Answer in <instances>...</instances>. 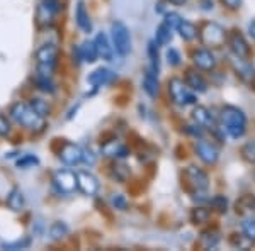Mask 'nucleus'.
Instances as JSON below:
<instances>
[{
	"mask_svg": "<svg viewBox=\"0 0 255 251\" xmlns=\"http://www.w3.org/2000/svg\"><path fill=\"white\" fill-rule=\"evenodd\" d=\"M220 119H221V124L226 129L232 138H242L247 131V116L244 114V110L238 109V107H233V105H225L221 109V114H220Z\"/></svg>",
	"mask_w": 255,
	"mask_h": 251,
	"instance_id": "nucleus-1",
	"label": "nucleus"
},
{
	"mask_svg": "<svg viewBox=\"0 0 255 251\" xmlns=\"http://www.w3.org/2000/svg\"><path fill=\"white\" fill-rule=\"evenodd\" d=\"M10 117L14 119L17 124L29 127V129H39L43 127L44 117H41L38 112L31 107V104H22V102H17L10 107Z\"/></svg>",
	"mask_w": 255,
	"mask_h": 251,
	"instance_id": "nucleus-2",
	"label": "nucleus"
},
{
	"mask_svg": "<svg viewBox=\"0 0 255 251\" xmlns=\"http://www.w3.org/2000/svg\"><path fill=\"white\" fill-rule=\"evenodd\" d=\"M111 36H113V44L116 48L119 56H128L131 51V36L129 31L121 20H114L111 24Z\"/></svg>",
	"mask_w": 255,
	"mask_h": 251,
	"instance_id": "nucleus-3",
	"label": "nucleus"
},
{
	"mask_svg": "<svg viewBox=\"0 0 255 251\" xmlns=\"http://www.w3.org/2000/svg\"><path fill=\"white\" fill-rule=\"evenodd\" d=\"M56 56L58 49L55 44H44L36 53V61H38V73L43 77H51V72L56 65Z\"/></svg>",
	"mask_w": 255,
	"mask_h": 251,
	"instance_id": "nucleus-4",
	"label": "nucleus"
},
{
	"mask_svg": "<svg viewBox=\"0 0 255 251\" xmlns=\"http://www.w3.org/2000/svg\"><path fill=\"white\" fill-rule=\"evenodd\" d=\"M226 39L225 29L216 22H208L203 26L201 29V43L204 46H211V48H220L223 46Z\"/></svg>",
	"mask_w": 255,
	"mask_h": 251,
	"instance_id": "nucleus-5",
	"label": "nucleus"
},
{
	"mask_svg": "<svg viewBox=\"0 0 255 251\" xmlns=\"http://www.w3.org/2000/svg\"><path fill=\"white\" fill-rule=\"evenodd\" d=\"M186 85L187 84H184L180 78H172V80L168 82V92H170L172 100H174L177 105L196 104V95L189 92Z\"/></svg>",
	"mask_w": 255,
	"mask_h": 251,
	"instance_id": "nucleus-6",
	"label": "nucleus"
},
{
	"mask_svg": "<svg viewBox=\"0 0 255 251\" xmlns=\"http://www.w3.org/2000/svg\"><path fill=\"white\" fill-rule=\"evenodd\" d=\"M53 183L61 193H73L79 188V180H77V173L70 170H58L53 175Z\"/></svg>",
	"mask_w": 255,
	"mask_h": 251,
	"instance_id": "nucleus-7",
	"label": "nucleus"
},
{
	"mask_svg": "<svg viewBox=\"0 0 255 251\" xmlns=\"http://www.w3.org/2000/svg\"><path fill=\"white\" fill-rule=\"evenodd\" d=\"M184 176H186L187 183L191 185L196 192H203L209 187V178H208L206 171H203L197 167H187L186 171H184Z\"/></svg>",
	"mask_w": 255,
	"mask_h": 251,
	"instance_id": "nucleus-8",
	"label": "nucleus"
},
{
	"mask_svg": "<svg viewBox=\"0 0 255 251\" xmlns=\"http://www.w3.org/2000/svg\"><path fill=\"white\" fill-rule=\"evenodd\" d=\"M196 153L199 156V160L206 165H215L220 158V153H218L216 146L213 143L206 141V139H199L196 143Z\"/></svg>",
	"mask_w": 255,
	"mask_h": 251,
	"instance_id": "nucleus-9",
	"label": "nucleus"
},
{
	"mask_svg": "<svg viewBox=\"0 0 255 251\" xmlns=\"http://www.w3.org/2000/svg\"><path fill=\"white\" fill-rule=\"evenodd\" d=\"M60 10H61L60 0H41L39 9H38L39 24H49Z\"/></svg>",
	"mask_w": 255,
	"mask_h": 251,
	"instance_id": "nucleus-10",
	"label": "nucleus"
},
{
	"mask_svg": "<svg viewBox=\"0 0 255 251\" xmlns=\"http://www.w3.org/2000/svg\"><path fill=\"white\" fill-rule=\"evenodd\" d=\"M77 180H79V188L85 195H96L99 190V182L90 171H77Z\"/></svg>",
	"mask_w": 255,
	"mask_h": 251,
	"instance_id": "nucleus-11",
	"label": "nucleus"
},
{
	"mask_svg": "<svg viewBox=\"0 0 255 251\" xmlns=\"http://www.w3.org/2000/svg\"><path fill=\"white\" fill-rule=\"evenodd\" d=\"M114 80H116V73L108 68H97L87 78V82L90 85H94V87H106V85L113 84Z\"/></svg>",
	"mask_w": 255,
	"mask_h": 251,
	"instance_id": "nucleus-12",
	"label": "nucleus"
},
{
	"mask_svg": "<svg viewBox=\"0 0 255 251\" xmlns=\"http://www.w3.org/2000/svg\"><path fill=\"white\" fill-rule=\"evenodd\" d=\"M230 48L235 53L237 58H240V60H247L250 56V46L240 32H233V34L230 36Z\"/></svg>",
	"mask_w": 255,
	"mask_h": 251,
	"instance_id": "nucleus-13",
	"label": "nucleus"
},
{
	"mask_svg": "<svg viewBox=\"0 0 255 251\" xmlns=\"http://www.w3.org/2000/svg\"><path fill=\"white\" fill-rule=\"evenodd\" d=\"M60 160L67 165H77L82 162V148L73 143H65L60 150Z\"/></svg>",
	"mask_w": 255,
	"mask_h": 251,
	"instance_id": "nucleus-14",
	"label": "nucleus"
},
{
	"mask_svg": "<svg viewBox=\"0 0 255 251\" xmlns=\"http://www.w3.org/2000/svg\"><path fill=\"white\" fill-rule=\"evenodd\" d=\"M192 61H194V65L197 68L201 70H213L216 65V58L215 55H213L209 49H196L194 53H192Z\"/></svg>",
	"mask_w": 255,
	"mask_h": 251,
	"instance_id": "nucleus-15",
	"label": "nucleus"
},
{
	"mask_svg": "<svg viewBox=\"0 0 255 251\" xmlns=\"http://www.w3.org/2000/svg\"><path fill=\"white\" fill-rule=\"evenodd\" d=\"M96 46H97V51H99V56H101L102 60L106 61H111L114 56V48L111 46L109 43V38L104 34V32H99V34L96 36Z\"/></svg>",
	"mask_w": 255,
	"mask_h": 251,
	"instance_id": "nucleus-16",
	"label": "nucleus"
},
{
	"mask_svg": "<svg viewBox=\"0 0 255 251\" xmlns=\"http://www.w3.org/2000/svg\"><path fill=\"white\" fill-rule=\"evenodd\" d=\"M186 84H187L189 88H192L194 92H199V93H203V92H206V90H208L206 80H204V78L201 77L197 72H194V70H187Z\"/></svg>",
	"mask_w": 255,
	"mask_h": 251,
	"instance_id": "nucleus-17",
	"label": "nucleus"
},
{
	"mask_svg": "<svg viewBox=\"0 0 255 251\" xmlns=\"http://www.w3.org/2000/svg\"><path fill=\"white\" fill-rule=\"evenodd\" d=\"M102 153L106 156H113V158H126L129 155L128 148L125 145H121L119 141H108L102 146Z\"/></svg>",
	"mask_w": 255,
	"mask_h": 251,
	"instance_id": "nucleus-18",
	"label": "nucleus"
},
{
	"mask_svg": "<svg viewBox=\"0 0 255 251\" xmlns=\"http://www.w3.org/2000/svg\"><path fill=\"white\" fill-rule=\"evenodd\" d=\"M75 20H77V26H79L84 32H90V31H92V22H90L89 12H87V9H85V3L84 2L77 3Z\"/></svg>",
	"mask_w": 255,
	"mask_h": 251,
	"instance_id": "nucleus-19",
	"label": "nucleus"
},
{
	"mask_svg": "<svg viewBox=\"0 0 255 251\" xmlns=\"http://www.w3.org/2000/svg\"><path fill=\"white\" fill-rule=\"evenodd\" d=\"M192 119L197 126H203V127H213V116L211 112L203 105H197L194 110H192Z\"/></svg>",
	"mask_w": 255,
	"mask_h": 251,
	"instance_id": "nucleus-20",
	"label": "nucleus"
},
{
	"mask_svg": "<svg viewBox=\"0 0 255 251\" xmlns=\"http://www.w3.org/2000/svg\"><path fill=\"white\" fill-rule=\"evenodd\" d=\"M143 88L150 97H157L160 92V84H158V78L155 75V72H146L145 78H143Z\"/></svg>",
	"mask_w": 255,
	"mask_h": 251,
	"instance_id": "nucleus-21",
	"label": "nucleus"
},
{
	"mask_svg": "<svg viewBox=\"0 0 255 251\" xmlns=\"http://www.w3.org/2000/svg\"><path fill=\"white\" fill-rule=\"evenodd\" d=\"M80 56H82V60L87 61V63H94V61L99 58L96 41H85L80 46Z\"/></svg>",
	"mask_w": 255,
	"mask_h": 251,
	"instance_id": "nucleus-22",
	"label": "nucleus"
},
{
	"mask_svg": "<svg viewBox=\"0 0 255 251\" xmlns=\"http://www.w3.org/2000/svg\"><path fill=\"white\" fill-rule=\"evenodd\" d=\"M218 243H220V233L216 229H209V231L201 234V240H199L201 248H206V250L216 248Z\"/></svg>",
	"mask_w": 255,
	"mask_h": 251,
	"instance_id": "nucleus-23",
	"label": "nucleus"
},
{
	"mask_svg": "<svg viewBox=\"0 0 255 251\" xmlns=\"http://www.w3.org/2000/svg\"><path fill=\"white\" fill-rule=\"evenodd\" d=\"M172 27L168 26V24L162 22L160 26L157 27V34H155V43L158 44V46H167L168 43L172 41Z\"/></svg>",
	"mask_w": 255,
	"mask_h": 251,
	"instance_id": "nucleus-24",
	"label": "nucleus"
},
{
	"mask_svg": "<svg viewBox=\"0 0 255 251\" xmlns=\"http://www.w3.org/2000/svg\"><path fill=\"white\" fill-rule=\"evenodd\" d=\"M177 31H179L180 38H182L184 41H192L197 36L196 26L192 22H189V20H182V22H180V26L177 27Z\"/></svg>",
	"mask_w": 255,
	"mask_h": 251,
	"instance_id": "nucleus-25",
	"label": "nucleus"
},
{
	"mask_svg": "<svg viewBox=\"0 0 255 251\" xmlns=\"http://www.w3.org/2000/svg\"><path fill=\"white\" fill-rule=\"evenodd\" d=\"M7 205H9L12 211H20L24 207V195L19 188H12V192L7 197Z\"/></svg>",
	"mask_w": 255,
	"mask_h": 251,
	"instance_id": "nucleus-26",
	"label": "nucleus"
},
{
	"mask_svg": "<svg viewBox=\"0 0 255 251\" xmlns=\"http://www.w3.org/2000/svg\"><path fill=\"white\" fill-rule=\"evenodd\" d=\"M67 233H68V228L65 222H53L51 228H49V234H51L53 240H61Z\"/></svg>",
	"mask_w": 255,
	"mask_h": 251,
	"instance_id": "nucleus-27",
	"label": "nucleus"
},
{
	"mask_svg": "<svg viewBox=\"0 0 255 251\" xmlns=\"http://www.w3.org/2000/svg\"><path fill=\"white\" fill-rule=\"evenodd\" d=\"M32 109L36 110V112L39 114L41 117H46L49 116V105L46 104V102L43 100V98H32V100L29 102Z\"/></svg>",
	"mask_w": 255,
	"mask_h": 251,
	"instance_id": "nucleus-28",
	"label": "nucleus"
},
{
	"mask_svg": "<svg viewBox=\"0 0 255 251\" xmlns=\"http://www.w3.org/2000/svg\"><path fill=\"white\" fill-rule=\"evenodd\" d=\"M242 156H244L249 163H255V139L245 143L244 148H242Z\"/></svg>",
	"mask_w": 255,
	"mask_h": 251,
	"instance_id": "nucleus-29",
	"label": "nucleus"
},
{
	"mask_svg": "<svg viewBox=\"0 0 255 251\" xmlns=\"http://www.w3.org/2000/svg\"><path fill=\"white\" fill-rule=\"evenodd\" d=\"M191 217H192V222H196V224H203V222H208V219H209V211L204 207H197L192 211Z\"/></svg>",
	"mask_w": 255,
	"mask_h": 251,
	"instance_id": "nucleus-30",
	"label": "nucleus"
},
{
	"mask_svg": "<svg viewBox=\"0 0 255 251\" xmlns=\"http://www.w3.org/2000/svg\"><path fill=\"white\" fill-rule=\"evenodd\" d=\"M38 87L43 90V92H55V84L51 82V77H38Z\"/></svg>",
	"mask_w": 255,
	"mask_h": 251,
	"instance_id": "nucleus-31",
	"label": "nucleus"
},
{
	"mask_svg": "<svg viewBox=\"0 0 255 251\" xmlns=\"http://www.w3.org/2000/svg\"><path fill=\"white\" fill-rule=\"evenodd\" d=\"M163 22L168 24L172 29H177V27L180 26V22H182V19H180V15L175 14V12H168L165 15V19H163Z\"/></svg>",
	"mask_w": 255,
	"mask_h": 251,
	"instance_id": "nucleus-32",
	"label": "nucleus"
},
{
	"mask_svg": "<svg viewBox=\"0 0 255 251\" xmlns=\"http://www.w3.org/2000/svg\"><path fill=\"white\" fill-rule=\"evenodd\" d=\"M29 245H31V240H29V238H24L22 241L19 240V241H14V243H5V245H3V248L14 251V250H24V248H27Z\"/></svg>",
	"mask_w": 255,
	"mask_h": 251,
	"instance_id": "nucleus-33",
	"label": "nucleus"
},
{
	"mask_svg": "<svg viewBox=\"0 0 255 251\" xmlns=\"http://www.w3.org/2000/svg\"><path fill=\"white\" fill-rule=\"evenodd\" d=\"M211 205L216 209L218 212H226V207H228V202H226V199L223 195H216L211 199Z\"/></svg>",
	"mask_w": 255,
	"mask_h": 251,
	"instance_id": "nucleus-34",
	"label": "nucleus"
},
{
	"mask_svg": "<svg viewBox=\"0 0 255 251\" xmlns=\"http://www.w3.org/2000/svg\"><path fill=\"white\" fill-rule=\"evenodd\" d=\"M244 234H245V238L247 240H252V241H255V221H245L244 222Z\"/></svg>",
	"mask_w": 255,
	"mask_h": 251,
	"instance_id": "nucleus-35",
	"label": "nucleus"
},
{
	"mask_svg": "<svg viewBox=\"0 0 255 251\" xmlns=\"http://www.w3.org/2000/svg\"><path fill=\"white\" fill-rule=\"evenodd\" d=\"M238 73H240L242 78H245V80H249V82H252L255 78V70L250 67V65H242L240 70H238Z\"/></svg>",
	"mask_w": 255,
	"mask_h": 251,
	"instance_id": "nucleus-36",
	"label": "nucleus"
},
{
	"mask_svg": "<svg viewBox=\"0 0 255 251\" xmlns=\"http://www.w3.org/2000/svg\"><path fill=\"white\" fill-rule=\"evenodd\" d=\"M113 205L116 209H119V211H125V209L128 207V200H126V197L123 195V193H116V195H113Z\"/></svg>",
	"mask_w": 255,
	"mask_h": 251,
	"instance_id": "nucleus-37",
	"label": "nucleus"
},
{
	"mask_svg": "<svg viewBox=\"0 0 255 251\" xmlns=\"http://www.w3.org/2000/svg\"><path fill=\"white\" fill-rule=\"evenodd\" d=\"M167 61H168V65H172V67H179L180 65V55H179V51L174 48H170L167 51Z\"/></svg>",
	"mask_w": 255,
	"mask_h": 251,
	"instance_id": "nucleus-38",
	"label": "nucleus"
},
{
	"mask_svg": "<svg viewBox=\"0 0 255 251\" xmlns=\"http://www.w3.org/2000/svg\"><path fill=\"white\" fill-rule=\"evenodd\" d=\"M32 165H38V158L32 155H26L24 158H20L17 162L19 168H27V167H32Z\"/></svg>",
	"mask_w": 255,
	"mask_h": 251,
	"instance_id": "nucleus-39",
	"label": "nucleus"
},
{
	"mask_svg": "<svg viewBox=\"0 0 255 251\" xmlns=\"http://www.w3.org/2000/svg\"><path fill=\"white\" fill-rule=\"evenodd\" d=\"M82 162L85 165H94L96 163V155L90 150H82Z\"/></svg>",
	"mask_w": 255,
	"mask_h": 251,
	"instance_id": "nucleus-40",
	"label": "nucleus"
},
{
	"mask_svg": "<svg viewBox=\"0 0 255 251\" xmlns=\"http://www.w3.org/2000/svg\"><path fill=\"white\" fill-rule=\"evenodd\" d=\"M9 131H10L9 121H7V117H3L2 114H0V136H7Z\"/></svg>",
	"mask_w": 255,
	"mask_h": 251,
	"instance_id": "nucleus-41",
	"label": "nucleus"
},
{
	"mask_svg": "<svg viewBox=\"0 0 255 251\" xmlns=\"http://www.w3.org/2000/svg\"><path fill=\"white\" fill-rule=\"evenodd\" d=\"M223 3L228 7V9H238L240 3H242V0H223Z\"/></svg>",
	"mask_w": 255,
	"mask_h": 251,
	"instance_id": "nucleus-42",
	"label": "nucleus"
},
{
	"mask_svg": "<svg viewBox=\"0 0 255 251\" xmlns=\"http://www.w3.org/2000/svg\"><path fill=\"white\" fill-rule=\"evenodd\" d=\"M249 32H250V36H252V39H255V19L249 24Z\"/></svg>",
	"mask_w": 255,
	"mask_h": 251,
	"instance_id": "nucleus-43",
	"label": "nucleus"
},
{
	"mask_svg": "<svg viewBox=\"0 0 255 251\" xmlns=\"http://www.w3.org/2000/svg\"><path fill=\"white\" fill-rule=\"evenodd\" d=\"M168 2L175 3V5H182V3H186V0H168Z\"/></svg>",
	"mask_w": 255,
	"mask_h": 251,
	"instance_id": "nucleus-44",
	"label": "nucleus"
}]
</instances>
